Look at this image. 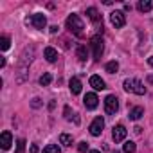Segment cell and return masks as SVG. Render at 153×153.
Masks as SVG:
<instances>
[{"instance_id":"1","label":"cell","mask_w":153,"mask_h":153,"mask_svg":"<svg viewBox=\"0 0 153 153\" xmlns=\"http://www.w3.org/2000/svg\"><path fill=\"white\" fill-rule=\"evenodd\" d=\"M67 29H68L72 34H76V36H81V34H83V29H85L83 20H81L78 15H70V16L67 18Z\"/></svg>"},{"instance_id":"2","label":"cell","mask_w":153,"mask_h":153,"mask_svg":"<svg viewBox=\"0 0 153 153\" xmlns=\"http://www.w3.org/2000/svg\"><path fill=\"white\" fill-rule=\"evenodd\" d=\"M123 87H124L126 92H133V94H137V96H144V94H146V87H144L142 81H139V79H124Z\"/></svg>"},{"instance_id":"3","label":"cell","mask_w":153,"mask_h":153,"mask_svg":"<svg viewBox=\"0 0 153 153\" xmlns=\"http://www.w3.org/2000/svg\"><path fill=\"white\" fill-rule=\"evenodd\" d=\"M90 47H92V52H94V59L99 61L101 56H103V51H105L103 38H101V36H94V38L90 40Z\"/></svg>"},{"instance_id":"4","label":"cell","mask_w":153,"mask_h":153,"mask_svg":"<svg viewBox=\"0 0 153 153\" xmlns=\"http://www.w3.org/2000/svg\"><path fill=\"white\" fill-rule=\"evenodd\" d=\"M25 22H27L29 25H33L34 29H40V31H42V29H45V25H47V18H45V16H43L42 13L31 15V16H29V18H27Z\"/></svg>"},{"instance_id":"5","label":"cell","mask_w":153,"mask_h":153,"mask_svg":"<svg viewBox=\"0 0 153 153\" xmlns=\"http://www.w3.org/2000/svg\"><path fill=\"white\" fill-rule=\"evenodd\" d=\"M105 110H106L108 115H114V114L119 110V99H117L114 94L106 96V99H105Z\"/></svg>"},{"instance_id":"6","label":"cell","mask_w":153,"mask_h":153,"mask_svg":"<svg viewBox=\"0 0 153 153\" xmlns=\"http://www.w3.org/2000/svg\"><path fill=\"white\" fill-rule=\"evenodd\" d=\"M87 15H88V18L94 22V25L103 31V16L99 15V11H97L96 7H88V9H87Z\"/></svg>"},{"instance_id":"7","label":"cell","mask_w":153,"mask_h":153,"mask_svg":"<svg viewBox=\"0 0 153 153\" xmlns=\"http://www.w3.org/2000/svg\"><path fill=\"white\" fill-rule=\"evenodd\" d=\"M33 56H34V47H27L24 52H22V59H20V68H24V70H27V65L33 61Z\"/></svg>"},{"instance_id":"8","label":"cell","mask_w":153,"mask_h":153,"mask_svg":"<svg viewBox=\"0 0 153 153\" xmlns=\"http://www.w3.org/2000/svg\"><path fill=\"white\" fill-rule=\"evenodd\" d=\"M103 128H105V119L103 117H96L94 121H92V124H90V133L94 135V137H99L101 133H103Z\"/></svg>"},{"instance_id":"9","label":"cell","mask_w":153,"mask_h":153,"mask_svg":"<svg viewBox=\"0 0 153 153\" xmlns=\"http://www.w3.org/2000/svg\"><path fill=\"white\" fill-rule=\"evenodd\" d=\"M110 22H112V25H114L115 29H121V27L126 24V18H124V15H123L121 11H114V13L110 15Z\"/></svg>"},{"instance_id":"10","label":"cell","mask_w":153,"mask_h":153,"mask_svg":"<svg viewBox=\"0 0 153 153\" xmlns=\"http://www.w3.org/2000/svg\"><path fill=\"white\" fill-rule=\"evenodd\" d=\"M83 103H85V106H87L88 110H94V108H97V105H99V99H97V96H96L94 92H90V94H87V96H85Z\"/></svg>"},{"instance_id":"11","label":"cell","mask_w":153,"mask_h":153,"mask_svg":"<svg viewBox=\"0 0 153 153\" xmlns=\"http://www.w3.org/2000/svg\"><path fill=\"white\" fill-rule=\"evenodd\" d=\"M112 137H114V140H115V142L124 140V137H126V128H124L123 124H117V126L114 128V131H112Z\"/></svg>"},{"instance_id":"12","label":"cell","mask_w":153,"mask_h":153,"mask_svg":"<svg viewBox=\"0 0 153 153\" xmlns=\"http://www.w3.org/2000/svg\"><path fill=\"white\" fill-rule=\"evenodd\" d=\"M11 144H13V137H11V133H9V131H4L2 137H0V148L6 151V149L11 148Z\"/></svg>"},{"instance_id":"13","label":"cell","mask_w":153,"mask_h":153,"mask_svg":"<svg viewBox=\"0 0 153 153\" xmlns=\"http://www.w3.org/2000/svg\"><path fill=\"white\" fill-rule=\"evenodd\" d=\"M90 87H94L96 90H105L106 88L105 81L101 79V76H92V78H90Z\"/></svg>"},{"instance_id":"14","label":"cell","mask_w":153,"mask_h":153,"mask_svg":"<svg viewBox=\"0 0 153 153\" xmlns=\"http://www.w3.org/2000/svg\"><path fill=\"white\" fill-rule=\"evenodd\" d=\"M68 87H70V92H72L74 96H78V94L81 92V81H79L78 78H72L70 83H68Z\"/></svg>"},{"instance_id":"15","label":"cell","mask_w":153,"mask_h":153,"mask_svg":"<svg viewBox=\"0 0 153 153\" xmlns=\"http://www.w3.org/2000/svg\"><path fill=\"white\" fill-rule=\"evenodd\" d=\"M142 115H144V108H142V106H133V108L130 110V119H131V121H139Z\"/></svg>"},{"instance_id":"16","label":"cell","mask_w":153,"mask_h":153,"mask_svg":"<svg viewBox=\"0 0 153 153\" xmlns=\"http://www.w3.org/2000/svg\"><path fill=\"white\" fill-rule=\"evenodd\" d=\"M43 54H45L47 61H51V63H54V61L58 59V52H56V49H52V47H47V49L43 51Z\"/></svg>"},{"instance_id":"17","label":"cell","mask_w":153,"mask_h":153,"mask_svg":"<svg viewBox=\"0 0 153 153\" xmlns=\"http://www.w3.org/2000/svg\"><path fill=\"white\" fill-rule=\"evenodd\" d=\"M151 7H153V4L149 2V0H140V2L137 4V9L140 13H148V11H151Z\"/></svg>"},{"instance_id":"18","label":"cell","mask_w":153,"mask_h":153,"mask_svg":"<svg viewBox=\"0 0 153 153\" xmlns=\"http://www.w3.org/2000/svg\"><path fill=\"white\" fill-rule=\"evenodd\" d=\"M76 54H78L79 61H85V59L88 58V49H87V45H79L78 51H76Z\"/></svg>"},{"instance_id":"19","label":"cell","mask_w":153,"mask_h":153,"mask_svg":"<svg viewBox=\"0 0 153 153\" xmlns=\"http://www.w3.org/2000/svg\"><path fill=\"white\" fill-rule=\"evenodd\" d=\"M59 142H61L63 146H72V144H74V139H72V135H68V133H61V135H59Z\"/></svg>"},{"instance_id":"20","label":"cell","mask_w":153,"mask_h":153,"mask_svg":"<svg viewBox=\"0 0 153 153\" xmlns=\"http://www.w3.org/2000/svg\"><path fill=\"white\" fill-rule=\"evenodd\" d=\"M117 70H119V63L117 61H108L106 63V72L108 74H115Z\"/></svg>"},{"instance_id":"21","label":"cell","mask_w":153,"mask_h":153,"mask_svg":"<svg viewBox=\"0 0 153 153\" xmlns=\"http://www.w3.org/2000/svg\"><path fill=\"white\" fill-rule=\"evenodd\" d=\"M51 81H52V76H51L49 72H45V74L42 76V78H40V85H42V87H47Z\"/></svg>"},{"instance_id":"22","label":"cell","mask_w":153,"mask_h":153,"mask_svg":"<svg viewBox=\"0 0 153 153\" xmlns=\"http://www.w3.org/2000/svg\"><path fill=\"white\" fill-rule=\"evenodd\" d=\"M43 153H61V151H59L58 144H47V146L43 148Z\"/></svg>"},{"instance_id":"23","label":"cell","mask_w":153,"mask_h":153,"mask_svg":"<svg viewBox=\"0 0 153 153\" xmlns=\"http://www.w3.org/2000/svg\"><path fill=\"white\" fill-rule=\"evenodd\" d=\"M123 149H124V153H135V142H131V140L124 142Z\"/></svg>"},{"instance_id":"24","label":"cell","mask_w":153,"mask_h":153,"mask_svg":"<svg viewBox=\"0 0 153 153\" xmlns=\"http://www.w3.org/2000/svg\"><path fill=\"white\" fill-rule=\"evenodd\" d=\"M9 43H11V40H9L7 36H2V38H0V49H2V51H7V49H9Z\"/></svg>"},{"instance_id":"25","label":"cell","mask_w":153,"mask_h":153,"mask_svg":"<svg viewBox=\"0 0 153 153\" xmlns=\"http://www.w3.org/2000/svg\"><path fill=\"white\" fill-rule=\"evenodd\" d=\"M25 151V140L24 139H18V142H16V151L15 153H24Z\"/></svg>"},{"instance_id":"26","label":"cell","mask_w":153,"mask_h":153,"mask_svg":"<svg viewBox=\"0 0 153 153\" xmlns=\"http://www.w3.org/2000/svg\"><path fill=\"white\" fill-rule=\"evenodd\" d=\"M31 106H33V108H40V106H42V99H40V97H33V99H31Z\"/></svg>"},{"instance_id":"27","label":"cell","mask_w":153,"mask_h":153,"mask_svg":"<svg viewBox=\"0 0 153 153\" xmlns=\"http://www.w3.org/2000/svg\"><path fill=\"white\" fill-rule=\"evenodd\" d=\"M78 149H79L81 153H85V151H88V144H87V142H79V146H78Z\"/></svg>"},{"instance_id":"28","label":"cell","mask_w":153,"mask_h":153,"mask_svg":"<svg viewBox=\"0 0 153 153\" xmlns=\"http://www.w3.org/2000/svg\"><path fill=\"white\" fill-rule=\"evenodd\" d=\"M65 119H67V121H72V115H70V106H65Z\"/></svg>"},{"instance_id":"29","label":"cell","mask_w":153,"mask_h":153,"mask_svg":"<svg viewBox=\"0 0 153 153\" xmlns=\"http://www.w3.org/2000/svg\"><path fill=\"white\" fill-rule=\"evenodd\" d=\"M31 153H38V146L36 144H31Z\"/></svg>"},{"instance_id":"30","label":"cell","mask_w":153,"mask_h":153,"mask_svg":"<svg viewBox=\"0 0 153 153\" xmlns=\"http://www.w3.org/2000/svg\"><path fill=\"white\" fill-rule=\"evenodd\" d=\"M51 33L56 34V33H58V25H52V27H51Z\"/></svg>"},{"instance_id":"31","label":"cell","mask_w":153,"mask_h":153,"mask_svg":"<svg viewBox=\"0 0 153 153\" xmlns=\"http://www.w3.org/2000/svg\"><path fill=\"white\" fill-rule=\"evenodd\" d=\"M133 130H135V133H137V135H139V133H140V130H142V128H140V126H135V128H133Z\"/></svg>"},{"instance_id":"32","label":"cell","mask_w":153,"mask_h":153,"mask_svg":"<svg viewBox=\"0 0 153 153\" xmlns=\"http://www.w3.org/2000/svg\"><path fill=\"white\" fill-rule=\"evenodd\" d=\"M148 63H149V65H151V67H153V56H151V58H149V59H148Z\"/></svg>"},{"instance_id":"33","label":"cell","mask_w":153,"mask_h":153,"mask_svg":"<svg viewBox=\"0 0 153 153\" xmlns=\"http://www.w3.org/2000/svg\"><path fill=\"white\" fill-rule=\"evenodd\" d=\"M88 153H101L99 149H92V151H88Z\"/></svg>"},{"instance_id":"34","label":"cell","mask_w":153,"mask_h":153,"mask_svg":"<svg viewBox=\"0 0 153 153\" xmlns=\"http://www.w3.org/2000/svg\"><path fill=\"white\" fill-rule=\"evenodd\" d=\"M114 153H119V151H114Z\"/></svg>"}]
</instances>
